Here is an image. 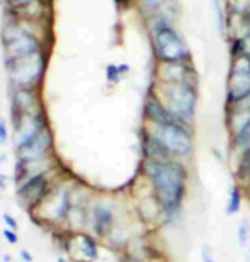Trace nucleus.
Listing matches in <instances>:
<instances>
[{"mask_svg": "<svg viewBox=\"0 0 250 262\" xmlns=\"http://www.w3.org/2000/svg\"><path fill=\"white\" fill-rule=\"evenodd\" d=\"M143 170L153 194L162 204V227H175L180 222L189 184L186 162L179 159L169 162L145 160Z\"/></svg>", "mask_w": 250, "mask_h": 262, "instance_id": "nucleus-1", "label": "nucleus"}, {"mask_svg": "<svg viewBox=\"0 0 250 262\" xmlns=\"http://www.w3.org/2000/svg\"><path fill=\"white\" fill-rule=\"evenodd\" d=\"M31 20L19 19L12 14H5V20L0 31V41L4 46L5 60L20 58L44 50L43 38L29 29Z\"/></svg>", "mask_w": 250, "mask_h": 262, "instance_id": "nucleus-2", "label": "nucleus"}, {"mask_svg": "<svg viewBox=\"0 0 250 262\" xmlns=\"http://www.w3.org/2000/svg\"><path fill=\"white\" fill-rule=\"evenodd\" d=\"M9 75V87L15 89H34L38 91L48 67V53L46 50L38 53L20 56V58L5 60Z\"/></svg>", "mask_w": 250, "mask_h": 262, "instance_id": "nucleus-3", "label": "nucleus"}, {"mask_svg": "<svg viewBox=\"0 0 250 262\" xmlns=\"http://www.w3.org/2000/svg\"><path fill=\"white\" fill-rule=\"evenodd\" d=\"M162 101L177 121L191 124L197 107V91L189 83H162Z\"/></svg>", "mask_w": 250, "mask_h": 262, "instance_id": "nucleus-4", "label": "nucleus"}, {"mask_svg": "<svg viewBox=\"0 0 250 262\" xmlns=\"http://www.w3.org/2000/svg\"><path fill=\"white\" fill-rule=\"evenodd\" d=\"M153 136L162 141L174 155V159L187 160L194 151V138H192L191 124L186 123H172V124H152Z\"/></svg>", "mask_w": 250, "mask_h": 262, "instance_id": "nucleus-5", "label": "nucleus"}, {"mask_svg": "<svg viewBox=\"0 0 250 262\" xmlns=\"http://www.w3.org/2000/svg\"><path fill=\"white\" fill-rule=\"evenodd\" d=\"M250 99V55H240L233 61L228 78L226 104L235 107Z\"/></svg>", "mask_w": 250, "mask_h": 262, "instance_id": "nucleus-6", "label": "nucleus"}, {"mask_svg": "<svg viewBox=\"0 0 250 262\" xmlns=\"http://www.w3.org/2000/svg\"><path fill=\"white\" fill-rule=\"evenodd\" d=\"M153 45L155 53H157L158 60L162 63L184 61L186 58H189V50H187L184 39L170 26L153 31Z\"/></svg>", "mask_w": 250, "mask_h": 262, "instance_id": "nucleus-7", "label": "nucleus"}, {"mask_svg": "<svg viewBox=\"0 0 250 262\" xmlns=\"http://www.w3.org/2000/svg\"><path fill=\"white\" fill-rule=\"evenodd\" d=\"M14 143L15 150H20L24 146H28L36 136H38L44 128H48V121L44 118L43 109L38 113H28L14 119Z\"/></svg>", "mask_w": 250, "mask_h": 262, "instance_id": "nucleus-8", "label": "nucleus"}, {"mask_svg": "<svg viewBox=\"0 0 250 262\" xmlns=\"http://www.w3.org/2000/svg\"><path fill=\"white\" fill-rule=\"evenodd\" d=\"M118 222L116 216V206L109 201H99L92 206L90 211V225L97 237L107 238L114 225Z\"/></svg>", "mask_w": 250, "mask_h": 262, "instance_id": "nucleus-9", "label": "nucleus"}, {"mask_svg": "<svg viewBox=\"0 0 250 262\" xmlns=\"http://www.w3.org/2000/svg\"><path fill=\"white\" fill-rule=\"evenodd\" d=\"M46 192H48V179H46V174H39L19 184L17 196L22 206L33 208L38 206V203L46 196Z\"/></svg>", "mask_w": 250, "mask_h": 262, "instance_id": "nucleus-10", "label": "nucleus"}, {"mask_svg": "<svg viewBox=\"0 0 250 262\" xmlns=\"http://www.w3.org/2000/svg\"><path fill=\"white\" fill-rule=\"evenodd\" d=\"M158 78L162 83H189L196 87V72L184 61H172L158 67Z\"/></svg>", "mask_w": 250, "mask_h": 262, "instance_id": "nucleus-11", "label": "nucleus"}, {"mask_svg": "<svg viewBox=\"0 0 250 262\" xmlns=\"http://www.w3.org/2000/svg\"><path fill=\"white\" fill-rule=\"evenodd\" d=\"M51 146H53V135H51L50 128H44L28 146H24V148H20V150H15L17 151V160L26 162V160L44 159V157L50 155Z\"/></svg>", "mask_w": 250, "mask_h": 262, "instance_id": "nucleus-12", "label": "nucleus"}, {"mask_svg": "<svg viewBox=\"0 0 250 262\" xmlns=\"http://www.w3.org/2000/svg\"><path fill=\"white\" fill-rule=\"evenodd\" d=\"M137 211L142 223L148 225V227H162V204H160L158 198L153 194V191L140 198Z\"/></svg>", "mask_w": 250, "mask_h": 262, "instance_id": "nucleus-13", "label": "nucleus"}, {"mask_svg": "<svg viewBox=\"0 0 250 262\" xmlns=\"http://www.w3.org/2000/svg\"><path fill=\"white\" fill-rule=\"evenodd\" d=\"M145 118H147L152 124L180 123L172 116L169 109L165 107V104L160 101V97H157V96H150L147 101H145Z\"/></svg>", "mask_w": 250, "mask_h": 262, "instance_id": "nucleus-14", "label": "nucleus"}, {"mask_svg": "<svg viewBox=\"0 0 250 262\" xmlns=\"http://www.w3.org/2000/svg\"><path fill=\"white\" fill-rule=\"evenodd\" d=\"M142 148H143L145 160H155V162L174 160V155L170 154L169 148H167L157 136H153L152 133H150V131H147V133L143 135Z\"/></svg>", "mask_w": 250, "mask_h": 262, "instance_id": "nucleus-15", "label": "nucleus"}, {"mask_svg": "<svg viewBox=\"0 0 250 262\" xmlns=\"http://www.w3.org/2000/svg\"><path fill=\"white\" fill-rule=\"evenodd\" d=\"M69 247H75L80 252V260L82 262H94L99 259V247L97 242L90 235L80 233L75 235L74 240L69 244Z\"/></svg>", "mask_w": 250, "mask_h": 262, "instance_id": "nucleus-16", "label": "nucleus"}, {"mask_svg": "<svg viewBox=\"0 0 250 262\" xmlns=\"http://www.w3.org/2000/svg\"><path fill=\"white\" fill-rule=\"evenodd\" d=\"M235 182L238 186L250 187V148L240 151L237 160V169H235Z\"/></svg>", "mask_w": 250, "mask_h": 262, "instance_id": "nucleus-17", "label": "nucleus"}, {"mask_svg": "<svg viewBox=\"0 0 250 262\" xmlns=\"http://www.w3.org/2000/svg\"><path fill=\"white\" fill-rule=\"evenodd\" d=\"M243 204V187L238 186L237 182L230 187L228 191V199H226V206H225V213L226 216H235V214L240 213Z\"/></svg>", "mask_w": 250, "mask_h": 262, "instance_id": "nucleus-18", "label": "nucleus"}, {"mask_svg": "<svg viewBox=\"0 0 250 262\" xmlns=\"http://www.w3.org/2000/svg\"><path fill=\"white\" fill-rule=\"evenodd\" d=\"M237 244L238 247L245 249L250 242V216H243L237 225Z\"/></svg>", "mask_w": 250, "mask_h": 262, "instance_id": "nucleus-19", "label": "nucleus"}, {"mask_svg": "<svg viewBox=\"0 0 250 262\" xmlns=\"http://www.w3.org/2000/svg\"><path fill=\"white\" fill-rule=\"evenodd\" d=\"M232 143H233V148L238 151L250 148V124L243 128L242 131H238L237 135L232 136Z\"/></svg>", "mask_w": 250, "mask_h": 262, "instance_id": "nucleus-20", "label": "nucleus"}, {"mask_svg": "<svg viewBox=\"0 0 250 262\" xmlns=\"http://www.w3.org/2000/svg\"><path fill=\"white\" fill-rule=\"evenodd\" d=\"M129 72V67L128 65H107L106 68V78L109 83H118L119 80L123 78L124 73Z\"/></svg>", "mask_w": 250, "mask_h": 262, "instance_id": "nucleus-21", "label": "nucleus"}, {"mask_svg": "<svg viewBox=\"0 0 250 262\" xmlns=\"http://www.w3.org/2000/svg\"><path fill=\"white\" fill-rule=\"evenodd\" d=\"M167 2H169V0H140L142 9L147 10V12H155V10H158Z\"/></svg>", "mask_w": 250, "mask_h": 262, "instance_id": "nucleus-22", "label": "nucleus"}, {"mask_svg": "<svg viewBox=\"0 0 250 262\" xmlns=\"http://www.w3.org/2000/svg\"><path fill=\"white\" fill-rule=\"evenodd\" d=\"M213 5H215V14H216L218 31H220V33H223V31H225V17H223V10H221L220 0H213Z\"/></svg>", "mask_w": 250, "mask_h": 262, "instance_id": "nucleus-23", "label": "nucleus"}, {"mask_svg": "<svg viewBox=\"0 0 250 262\" xmlns=\"http://www.w3.org/2000/svg\"><path fill=\"white\" fill-rule=\"evenodd\" d=\"M201 262H216L215 260V254H213V247L211 245L204 244L201 247Z\"/></svg>", "mask_w": 250, "mask_h": 262, "instance_id": "nucleus-24", "label": "nucleus"}, {"mask_svg": "<svg viewBox=\"0 0 250 262\" xmlns=\"http://www.w3.org/2000/svg\"><path fill=\"white\" fill-rule=\"evenodd\" d=\"M9 140V129H7V123H5L4 118H0V145L5 143Z\"/></svg>", "mask_w": 250, "mask_h": 262, "instance_id": "nucleus-25", "label": "nucleus"}, {"mask_svg": "<svg viewBox=\"0 0 250 262\" xmlns=\"http://www.w3.org/2000/svg\"><path fill=\"white\" fill-rule=\"evenodd\" d=\"M4 222L10 230H17V222H15V218L10 216L9 213H4Z\"/></svg>", "mask_w": 250, "mask_h": 262, "instance_id": "nucleus-26", "label": "nucleus"}, {"mask_svg": "<svg viewBox=\"0 0 250 262\" xmlns=\"http://www.w3.org/2000/svg\"><path fill=\"white\" fill-rule=\"evenodd\" d=\"M4 237L7 238V242L9 244H17V235L14 233V230L10 232V230L7 228V230H4Z\"/></svg>", "mask_w": 250, "mask_h": 262, "instance_id": "nucleus-27", "label": "nucleus"}, {"mask_svg": "<svg viewBox=\"0 0 250 262\" xmlns=\"http://www.w3.org/2000/svg\"><path fill=\"white\" fill-rule=\"evenodd\" d=\"M20 259L26 260V262H33V257L29 255L28 250H22V252H20Z\"/></svg>", "mask_w": 250, "mask_h": 262, "instance_id": "nucleus-28", "label": "nucleus"}, {"mask_svg": "<svg viewBox=\"0 0 250 262\" xmlns=\"http://www.w3.org/2000/svg\"><path fill=\"white\" fill-rule=\"evenodd\" d=\"M123 262H143V260H140V257H137V255H128V257H124Z\"/></svg>", "mask_w": 250, "mask_h": 262, "instance_id": "nucleus-29", "label": "nucleus"}, {"mask_svg": "<svg viewBox=\"0 0 250 262\" xmlns=\"http://www.w3.org/2000/svg\"><path fill=\"white\" fill-rule=\"evenodd\" d=\"M4 187H5V176L0 172V189H4Z\"/></svg>", "mask_w": 250, "mask_h": 262, "instance_id": "nucleus-30", "label": "nucleus"}, {"mask_svg": "<svg viewBox=\"0 0 250 262\" xmlns=\"http://www.w3.org/2000/svg\"><path fill=\"white\" fill-rule=\"evenodd\" d=\"M114 2H116V5H124L128 2V0H114Z\"/></svg>", "mask_w": 250, "mask_h": 262, "instance_id": "nucleus-31", "label": "nucleus"}, {"mask_svg": "<svg viewBox=\"0 0 250 262\" xmlns=\"http://www.w3.org/2000/svg\"><path fill=\"white\" fill-rule=\"evenodd\" d=\"M58 262H69V260H66V259H63V257H60V259H58Z\"/></svg>", "mask_w": 250, "mask_h": 262, "instance_id": "nucleus-32", "label": "nucleus"}, {"mask_svg": "<svg viewBox=\"0 0 250 262\" xmlns=\"http://www.w3.org/2000/svg\"><path fill=\"white\" fill-rule=\"evenodd\" d=\"M41 2H44V4H46V5H48V4H50V2H51V0H41Z\"/></svg>", "mask_w": 250, "mask_h": 262, "instance_id": "nucleus-33", "label": "nucleus"}, {"mask_svg": "<svg viewBox=\"0 0 250 262\" xmlns=\"http://www.w3.org/2000/svg\"><path fill=\"white\" fill-rule=\"evenodd\" d=\"M2 4H4V0H0V7H2Z\"/></svg>", "mask_w": 250, "mask_h": 262, "instance_id": "nucleus-34", "label": "nucleus"}, {"mask_svg": "<svg viewBox=\"0 0 250 262\" xmlns=\"http://www.w3.org/2000/svg\"><path fill=\"white\" fill-rule=\"evenodd\" d=\"M0 118H2V116H0Z\"/></svg>", "mask_w": 250, "mask_h": 262, "instance_id": "nucleus-35", "label": "nucleus"}]
</instances>
